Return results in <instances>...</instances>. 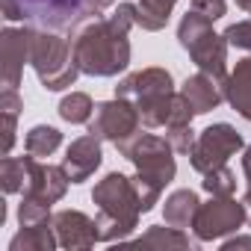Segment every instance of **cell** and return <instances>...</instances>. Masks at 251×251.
<instances>
[{"label":"cell","mask_w":251,"mask_h":251,"mask_svg":"<svg viewBox=\"0 0 251 251\" xmlns=\"http://www.w3.org/2000/svg\"><path fill=\"white\" fill-rule=\"evenodd\" d=\"M30 65H33L39 83L48 92H62V89L74 86L77 77L83 74L80 65H77L71 39H65L56 30H45V27H36L33 30Z\"/></svg>","instance_id":"obj_5"},{"label":"cell","mask_w":251,"mask_h":251,"mask_svg":"<svg viewBox=\"0 0 251 251\" xmlns=\"http://www.w3.org/2000/svg\"><path fill=\"white\" fill-rule=\"evenodd\" d=\"M192 9L207 15V18H213V21H219L227 12V3H225V0H192Z\"/></svg>","instance_id":"obj_29"},{"label":"cell","mask_w":251,"mask_h":251,"mask_svg":"<svg viewBox=\"0 0 251 251\" xmlns=\"http://www.w3.org/2000/svg\"><path fill=\"white\" fill-rule=\"evenodd\" d=\"M236 248H251V236H230L222 242V251H236Z\"/></svg>","instance_id":"obj_30"},{"label":"cell","mask_w":251,"mask_h":251,"mask_svg":"<svg viewBox=\"0 0 251 251\" xmlns=\"http://www.w3.org/2000/svg\"><path fill=\"white\" fill-rule=\"evenodd\" d=\"M242 204H245V216H248V227H251V186H245V195H242Z\"/></svg>","instance_id":"obj_33"},{"label":"cell","mask_w":251,"mask_h":251,"mask_svg":"<svg viewBox=\"0 0 251 251\" xmlns=\"http://www.w3.org/2000/svg\"><path fill=\"white\" fill-rule=\"evenodd\" d=\"M236 6H239L242 12H248V15H251V0H236Z\"/></svg>","instance_id":"obj_34"},{"label":"cell","mask_w":251,"mask_h":251,"mask_svg":"<svg viewBox=\"0 0 251 251\" xmlns=\"http://www.w3.org/2000/svg\"><path fill=\"white\" fill-rule=\"evenodd\" d=\"M136 27V3L121 0L112 15H95L71 33L74 56L89 77H115L130 65V30Z\"/></svg>","instance_id":"obj_1"},{"label":"cell","mask_w":251,"mask_h":251,"mask_svg":"<svg viewBox=\"0 0 251 251\" xmlns=\"http://www.w3.org/2000/svg\"><path fill=\"white\" fill-rule=\"evenodd\" d=\"M222 36H225V42H227L230 48H239V50H248V53H251V18L230 24Z\"/></svg>","instance_id":"obj_28"},{"label":"cell","mask_w":251,"mask_h":251,"mask_svg":"<svg viewBox=\"0 0 251 251\" xmlns=\"http://www.w3.org/2000/svg\"><path fill=\"white\" fill-rule=\"evenodd\" d=\"M86 3L92 6V12H95V15H100L106 6H112V3H115V0H86Z\"/></svg>","instance_id":"obj_32"},{"label":"cell","mask_w":251,"mask_h":251,"mask_svg":"<svg viewBox=\"0 0 251 251\" xmlns=\"http://www.w3.org/2000/svg\"><path fill=\"white\" fill-rule=\"evenodd\" d=\"M68 186H71V177H68V172L62 169V163H59V166H50V163L36 160L30 186H27L21 195H36V198H42V201H48V204H56V201L65 198Z\"/></svg>","instance_id":"obj_15"},{"label":"cell","mask_w":251,"mask_h":251,"mask_svg":"<svg viewBox=\"0 0 251 251\" xmlns=\"http://www.w3.org/2000/svg\"><path fill=\"white\" fill-rule=\"evenodd\" d=\"M100 136L95 133H86V136H77L68 148H65V157H62V169L68 172L71 183H83L89 180L100 163H103V151H100Z\"/></svg>","instance_id":"obj_13"},{"label":"cell","mask_w":251,"mask_h":251,"mask_svg":"<svg viewBox=\"0 0 251 251\" xmlns=\"http://www.w3.org/2000/svg\"><path fill=\"white\" fill-rule=\"evenodd\" d=\"M201 186H204L207 195H233V192H236V175H233V172L227 169V163H225V166L207 172L204 180H201Z\"/></svg>","instance_id":"obj_26"},{"label":"cell","mask_w":251,"mask_h":251,"mask_svg":"<svg viewBox=\"0 0 251 251\" xmlns=\"http://www.w3.org/2000/svg\"><path fill=\"white\" fill-rule=\"evenodd\" d=\"M177 92L183 95V100L192 106L195 115H207V112H213L225 100V83L216 80L213 74H204V71L186 77Z\"/></svg>","instance_id":"obj_14"},{"label":"cell","mask_w":251,"mask_h":251,"mask_svg":"<svg viewBox=\"0 0 251 251\" xmlns=\"http://www.w3.org/2000/svg\"><path fill=\"white\" fill-rule=\"evenodd\" d=\"M59 248L53 225H27L9 239V251H53Z\"/></svg>","instance_id":"obj_20"},{"label":"cell","mask_w":251,"mask_h":251,"mask_svg":"<svg viewBox=\"0 0 251 251\" xmlns=\"http://www.w3.org/2000/svg\"><path fill=\"white\" fill-rule=\"evenodd\" d=\"M53 219L50 213V204L36 198V195H21V204H18V225L27 227V225H48Z\"/></svg>","instance_id":"obj_25"},{"label":"cell","mask_w":251,"mask_h":251,"mask_svg":"<svg viewBox=\"0 0 251 251\" xmlns=\"http://www.w3.org/2000/svg\"><path fill=\"white\" fill-rule=\"evenodd\" d=\"M242 175H245V183L251 186V145L242 148Z\"/></svg>","instance_id":"obj_31"},{"label":"cell","mask_w":251,"mask_h":251,"mask_svg":"<svg viewBox=\"0 0 251 251\" xmlns=\"http://www.w3.org/2000/svg\"><path fill=\"white\" fill-rule=\"evenodd\" d=\"M195 136L198 133L192 130V124H175V127H166V139L175 148V154H186L189 157V151L195 145Z\"/></svg>","instance_id":"obj_27"},{"label":"cell","mask_w":251,"mask_h":251,"mask_svg":"<svg viewBox=\"0 0 251 251\" xmlns=\"http://www.w3.org/2000/svg\"><path fill=\"white\" fill-rule=\"evenodd\" d=\"M115 98L130 100L139 109L142 124L154 130V127H166V124H169V115H172L177 92H175L172 71L160 68V65H151V68L133 71L124 80H118Z\"/></svg>","instance_id":"obj_4"},{"label":"cell","mask_w":251,"mask_h":251,"mask_svg":"<svg viewBox=\"0 0 251 251\" xmlns=\"http://www.w3.org/2000/svg\"><path fill=\"white\" fill-rule=\"evenodd\" d=\"M177 0H139L136 3V27H142L145 33H160L175 9Z\"/></svg>","instance_id":"obj_22"},{"label":"cell","mask_w":251,"mask_h":251,"mask_svg":"<svg viewBox=\"0 0 251 251\" xmlns=\"http://www.w3.org/2000/svg\"><path fill=\"white\" fill-rule=\"evenodd\" d=\"M92 201L98 207V216H95L98 242H124L136 230L142 204L127 175H121V172L103 175L92 189Z\"/></svg>","instance_id":"obj_3"},{"label":"cell","mask_w":251,"mask_h":251,"mask_svg":"<svg viewBox=\"0 0 251 251\" xmlns=\"http://www.w3.org/2000/svg\"><path fill=\"white\" fill-rule=\"evenodd\" d=\"M142 118H139V109L124 100V98H112V100H100L95 103V115L89 121V133L100 136L103 142H112L115 148L130 142L136 133H142Z\"/></svg>","instance_id":"obj_10"},{"label":"cell","mask_w":251,"mask_h":251,"mask_svg":"<svg viewBox=\"0 0 251 251\" xmlns=\"http://www.w3.org/2000/svg\"><path fill=\"white\" fill-rule=\"evenodd\" d=\"M50 225L56 230L59 248L86 251V248H95V242H98V225L83 210H71V207L68 210H59V213H53Z\"/></svg>","instance_id":"obj_12"},{"label":"cell","mask_w":251,"mask_h":251,"mask_svg":"<svg viewBox=\"0 0 251 251\" xmlns=\"http://www.w3.org/2000/svg\"><path fill=\"white\" fill-rule=\"evenodd\" d=\"M133 245H139V248H160V251H169V248L189 251V248L198 245V239H189V233L180 230V227H172V225H154V227H148L139 239H133Z\"/></svg>","instance_id":"obj_18"},{"label":"cell","mask_w":251,"mask_h":251,"mask_svg":"<svg viewBox=\"0 0 251 251\" xmlns=\"http://www.w3.org/2000/svg\"><path fill=\"white\" fill-rule=\"evenodd\" d=\"M62 145V133L56 127H50V124H36V127H30V133L24 136V151L45 160L50 154H56Z\"/></svg>","instance_id":"obj_23"},{"label":"cell","mask_w":251,"mask_h":251,"mask_svg":"<svg viewBox=\"0 0 251 251\" xmlns=\"http://www.w3.org/2000/svg\"><path fill=\"white\" fill-rule=\"evenodd\" d=\"M245 222L248 216H245L242 201H236L233 195H210V201H201L195 213L192 233L198 242H216V239L236 233Z\"/></svg>","instance_id":"obj_8"},{"label":"cell","mask_w":251,"mask_h":251,"mask_svg":"<svg viewBox=\"0 0 251 251\" xmlns=\"http://www.w3.org/2000/svg\"><path fill=\"white\" fill-rule=\"evenodd\" d=\"M39 157L27 154V157H3L0 160V186H3L6 195H18L30 186L33 177V166Z\"/></svg>","instance_id":"obj_19"},{"label":"cell","mask_w":251,"mask_h":251,"mask_svg":"<svg viewBox=\"0 0 251 251\" xmlns=\"http://www.w3.org/2000/svg\"><path fill=\"white\" fill-rule=\"evenodd\" d=\"M6 21H24L33 27L74 33L83 21L95 18L86 0H0Z\"/></svg>","instance_id":"obj_7"},{"label":"cell","mask_w":251,"mask_h":251,"mask_svg":"<svg viewBox=\"0 0 251 251\" xmlns=\"http://www.w3.org/2000/svg\"><path fill=\"white\" fill-rule=\"evenodd\" d=\"M33 24L24 27H6L0 33V56H3V89H18L24 77V65L30 62V45H33Z\"/></svg>","instance_id":"obj_11"},{"label":"cell","mask_w":251,"mask_h":251,"mask_svg":"<svg viewBox=\"0 0 251 251\" xmlns=\"http://www.w3.org/2000/svg\"><path fill=\"white\" fill-rule=\"evenodd\" d=\"M245 148L242 136L236 133L233 124L227 121H216L210 127H204L198 136H195V145L189 151V166L198 172V175H207L219 166H225L233 154H239Z\"/></svg>","instance_id":"obj_9"},{"label":"cell","mask_w":251,"mask_h":251,"mask_svg":"<svg viewBox=\"0 0 251 251\" xmlns=\"http://www.w3.org/2000/svg\"><path fill=\"white\" fill-rule=\"evenodd\" d=\"M201 207V198L195 189H175L166 204H163V219L166 225L172 227H180V230H192V222H195V213Z\"/></svg>","instance_id":"obj_17"},{"label":"cell","mask_w":251,"mask_h":251,"mask_svg":"<svg viewBox=\"0 0 251 251\" xmlns=\"http://www.w3.org/2000/svg\"><path fill=\"white\" fill-rule=\"evenodd\" d=\"M118 154L133 163V186L142 204V213H151L154 204H160L163 189L175 180L177 163H175V148L169 145L166 136L154 133H136L130 142L118 145Z\"/></svg>","instance_id":"obj_2"},{"label":"cell","mask_w":251,"mask_h":251,"mask_svg":"<svg viewBox=\"0 0 251 251\" xmlns=\"http://www.w3.org/2000/svg\"><path fill=\"white\" fill-rule=\"evenodd\" d=\"M225 100L245 121H251V56L239 59L233 65V71H227V77H225Z\"/></svg>","instance_id":"obj_16"},{"label":"cell","mask_w":251,"mask_h":251,"mask_svg":"<svg viewBox=\"0 0 251 251\" xmlns=\"http://www.w3.org/2000/svg\"><path fill=\"white\" fill-rule=\"evenodd\" d=\"M177 42L192 56L198 71L213 74L216 80L225 83V77H227V48L230 45L225 42L222 33L213 30V18L189 9L177 24Z\"/></svg>","instance_id":"obj_6"},{"label":"cell","mask_w":251,"mask_h":251,"mask_svg":"<svg viewBox=\"0 0 251 251\" xmlns=\"http://www.w3.org/2000/svg\"><path fill=\"white\" fill-rule=\"evenodd\" d=\"M24 109V100L18 89H3L0 92V115H3V157L12 154L15 148V133H18V115Z\"/></svg>","instance_id":"obj_21"},{"label":"cell","mask_w":251,"mask_h":251,"mask_svg":"<svg viewBox=\"0 0 251 251\" xmlns=\"http://www.w3.org/2000/svg\"><path fill=\"white\" fill-rule=\"evenodd\" d=\"M56 112H59V118L68 121V124H89L92 115H95V103H92V98H89L86 92H71V95H65V98L59 100Z\"/></svg>","instance_id":"obj_24"}]
</instances>
